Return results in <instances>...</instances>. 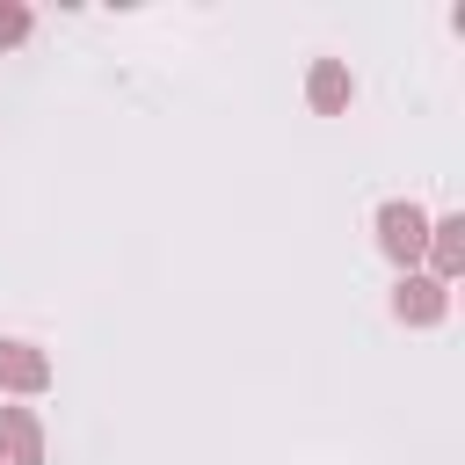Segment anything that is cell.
Wrapping results in <instances>:
<instances>
[{
    "mask_svg": "<svg viewBox=\"0 0 465 465\" xmlns=\"http://www.w3.org/2000/svg\"><path fill=\"white\" fill-rule=\"evenodd\" d=\"M378 254L407 276V269H421V254H429V211L414 203V196H392V203H378Z\"/></svg>",
    "mask_w": 465,
    "mask_h": 465,
    "instance_id": "obj_1",
    "label": "cell"
},
{
    "mask_svg": "<svg viewBox=\"0 0 465 465\" xmlns=\"http://www.w3.org/2000/svg\"><path fill=\"white\" fill-rule=\"evenodd\" d=\"M0 392H15V400L51 392V356L36 341H22V334H0Z\"/></svg>",
    "mask_w": 465,
    "mask_h": 465,
    "instance_id": "obj_3",
    "label": "cell"
},
{
    "mask_svg": "<svg viewBox=\"0 0 465 465\" xmlns=\"http://www.w3.org/2000/svg\"><path fill=\"white\" fill-rule=\"evenodd\" d=\"M305 102H312L320 116H349V102H356V73H349L341 58H312V73H305Z\"/></svg>",
    "mask_w": 465,
    "mask_h": 465,
    "instance_id": "obj_5",
    "label": "cell"
},
{
    "mask_svg": "<svg viewBox=\"0 0 465 465\" xmlns=\"http://www.w3.org/2000/svg\"><path fill=\"white\" fill-rule=\"evenodd\" d=\"M429 276L436 283H458L465 276V211H443V218H429Z\"/></svg>",
    "mask_w": 465,
    "mask_h": 465,
    "instance_id": "obj_4",
    "label": "cell"
},
{
    "mask_svg": "<svg viewBox=\"0 0 465 465\" xmlns=\"http://www.w3.org/2000/svg\"><path fill=\"white\" fill-rule=\"evenodd\" d=\"M0 465H7V458H0Z\"/></svg>",
    "mask_w": 465,
    "mask_h": 465,
    "instance_id": "obj_8",
    "label": "cell"
},
{
    "mask_svg": "<svg viewBox=\"0 0 465 465\" xmlns=\"http://www.w3.org/2000/svg\"><path fill=\"white\" fill-rule=\"evenodd\" d=\"M392 320L400 327H443L450 320V283H436L429 269L392 276Z\"/></svg>",
    "mask_w": 465,
    "mask_h": 465,
    "instance_id": "obj_2",
    "label": "cell"
},
{
    "mask_svg": "<svg viewBox=\"0 0 465 465\" xmlns=\"http://www.w3.org/2000/svg\"><path fill=\"white\" fill-rule=\"evenodd\" d=\"M29 29H36V15H29L22 0H0V51H15V44H29Z\"/></svg>",
    "mask_w": 465,
    "mask_h": 465,
    "instance_id": "obj_7",
    "label": "cell"
},
{
    "mask_svg": "<svg viewBox=\"0 0 465 465\" xmlns=\"http://www.w3.org/2000/svg\"><path fill=\"white\" fill-rule=\"evenodd\" d=\"M0 458L7 465H44V421H36V407H0Z\"/></svg>",
    "mask_w": 465,
    "mask_h": 465,
    "instance_id": "obj_6",
    "label": "cell"
}]
</instances>
